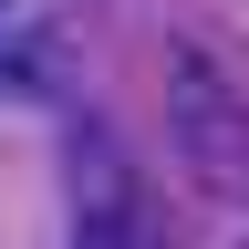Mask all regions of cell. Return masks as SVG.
Returning <instances> with one entry per match:
<instances>
[{
    "label": "cell",
    "instance_id": "6da1fadb",
    "mask_svg": "<svg viewBox=\"0 0 249 249\" xmlns=\"http://www.w3.org/2000/svg\"><path fill=\"white\" fill-rule=\"evenodd\" d=\"M156 93H166V145L197 197H239L249 187V93L208 42H166L156 62Z\"/></svg>",
    "mask_w": 249,
    "mask_h": 249
},
{
    "label": "cell",
    "instance_id": "7a4b0ae2",
    "mask_svg": "<svg viewBox=\"0 0 249 249\" xmlns=\"http://www.w3.org/2000/svg\"><path fill=\"white\" fill-rule=\"evenodd\" d=\"M62 197H73V249H135V166L93 114L62 124Z\"/></svg>",
    "mask_w": 249,
    "mask_h": 249
}]
</instances>
